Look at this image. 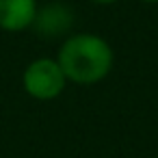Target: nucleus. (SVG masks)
<instances>
[{"label": "nucleus", "mask_w": 158, "mask_h": 158, "mask_svg": "<svg viewBox=\"0 0 158 158\" xmlns=\"http://www.w3.org/2000/svg\"><path fill=\"white\" fill-rule=\"evenodd\" d=\"M56 61L67 80L76 85H95L110 74L115 54L104 37L76 33L61 44Z\"/></svg>", "instance_id": "nucleus-1"}, {"label": "nucleus", "mask_w": 158, "mask_h": 158, "mask_svg": "<svg viewBox=\"0 0 158 158\" xmlns=\"http://www.w3.org/2000/svg\"><path fill=\"white\" fill-rule=\"evenodd\" d=\"M24 89L35 100H54L65 89V74L56 59H37L24 69Z\"/></svg>", "instance_id": "nucleus-2"}, {"label": "nucleus", "mask_w": 158, "mask_h": 158, "mask_svg": "<svg viewBox=\"0 0 158 158\" xmlns=\"http://www.w3.org/2000/svg\"><path fill=\"white\" fill-rule=\"evenodd\" d=\"M74 24V13L72 9H67L65 5H48L41 11L37 9V15L33 20V28L41 35V37H59L65 35Z\"/></svg>", "instance_id": "nucleus-3"}, {"label": "nucleus", "mask_w": 158, "mask_h": 158, "mask_svg": "<svg viewBox=\"0 0 158 158\" xmlns=\"http://www.w3.org/2000/svg\"><path fill=\"white\" fill-rule=\"evenodd\" d=\"M37 15V0H0V28L2 31H24L33 26Z\"/></svg>", "instance_id": "nucleus-4"}, {"label": "nucleus", "mask_w": 158, "mask_h": 158, "mask_svg": "<svg viewBox=\"0 0 158 158\" xmlns=\"http://www.w3.org/2000/svg\"><path fill=\"white\" fill-rule=\"evenodd\" d=\"M91 2H95V5H113L117 0H91Z\"/></svg>", "instance_id": "nucleus-5"}, {"label": "nucleus", "mask_w": 158, "mask_h": 158, "mask_svg": "<svg viewBox=\"0 0 158 158\" xmlns=\"http://www.w3.org/2000/svg\"><path fill=\"white\" fill-rule=\"evenodd\" d=\"M141 2H147V5H156L158 0H141Z\"/></svg>", "instance_id": "nucleus-6"}]
</instances>
